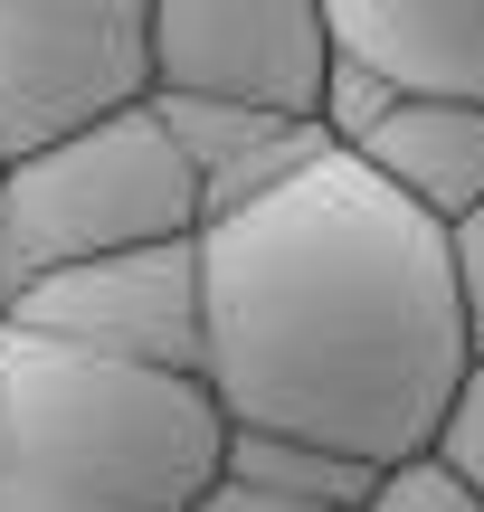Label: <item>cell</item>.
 <instances>
[{
	"mask_svg": "<svg viewBox=\"0 0 484 512\" xmlns=\"http://www.w3.org/2000/svg\"><path fill=\"white\" fill-rule=\"evenodd\" d=\"M333 10L323 0H152V95L323 124Z\"/></svg>",
	"mask_w": 484,
	"mask_h": 512,
	"instance_id": "5",
	"label": "cell"
},
{
	"mask_svg": "<svg viewBox=\"0 0 484 512\" xmlns=\"http://www.w3.org/2000/svg\"><path fill=\"white\" fill-rule=\"evenodd\" d=\"M333 48L399 105H484V0H323Z\"/></svg>",
	"mask_w": 484,
	"mask_h": 512,
	"instance_id": "7",
	"label": "cell"
},
{
	"mask_svg": "<svg viewBox=\"0 0 484 512\" xmlns=\"http://www.w3.org/2000/svg\"><path fill=\"white\" fill-rule=\"evenodd\" d=\"M219 484H238V494H257V503H285V512H361L380 494L371 465L323 456V446H285V437H228Z\"/></svg>",
	"mask_w": 484,
	"mask_h": 512,
	"instance_id": "10",
	"label": "cell"
},
{
	"mask_svg": "<svg viewBox=\"0 0 484 512\" xmlns=\"http://www.w3.org/2000/svg\"><path fill=\"white\" fill-rule=\"evenodd\" d=\"M171 238H200V181H190L181 143L162 133V114L133 105L76 143L0 171V313L38 275L171 247Z\"/></svg>",
	"mask_w": 484,
	"mask_h": 512,
	"instance_id": "3",
	"label": "cell"
},
{
	"mask_svg": "<svg viewBox=\"0 0 484 512\" xmlns=\"http://www.w3.org/2000/svg\"><path fill=\"white\" fill-rule=\"evenodd\" d=\"M447 256H456V304H466V342L484 361V209L466 228H447Z\"/></svg>",
	"mask_w": 484,
	"mask_h": 512,
	"instance_id": "13",
	"label": "cell"
},
{
	"mask_svg": "<svg viewBox=\"0 0 484 512\" xmlns=\"http://www.w3.org/2000/svg\"><path fill=\"white\" fill-rule=\"evenodd\" d=\"M361 512H484V503L447 475V465L418 456V465H399V475H380V494L361 503Z\"/></svg>",
	"mask_w": 484,
	"mask_h": 512,
	"instance_id": "12",
	"label": "cell"
},
{
	"mask_svg": "<svg viewBox=\"0 0 484 512\" xmlns=\"http://www.w3.org/2000/svg\"><path fill=\"white\" fill-rule=\"evenodd\" d=\"M152 114H162V133L181 143L190 181H200V228L209 219H238V209H257V200H276L285 181H304V171L333 152V133H323V124H295V114L171 105V95H152Z\"/></svg>",
	"mask_w": 484,
	"mask_h": 512,
	"instance_id": "8",
	"label": "cell"
},
{
	"mask_svg": "<svg viewBox=\"0 0 484 512\" xmlns=\"http://www.w3.org/2000/svg\"><path fill=\"white\" fill-rule=\"evenodd\" d=\"M200 512H285V503H257V494H238V484H219V494H209Z\"/></svg>",
	"mask_w": 484,
	"mask_h": 512,
	"instance_id": "14",
	"label": "cell"
},
{
	"mask_svg": "<svg viewBox=\"0 0 484 512\" xmlns=\"http://www.w3.org/2000/svg\"><path fill=\"white\" fill-rule=\"evenodd\" d=\"M0 323L38 332V342L95 351L124 370H162V380H200L209 361V313H200V238L171 247H133V256H95V266L38 275L10 294Z\"/></svg>",
	"mask_w": 484,
	"mask_h": 512,
	"instance_id": "6",
	"label": "cell"
},
{
	"mask_svg": "<svg viewBox=\"0 0 484 512\" xmlns=\"http://www.w3.org/2000/svg\"><path fill=\"white\" fill-rule=\"evenodd\" d=\"M152 105V0H0V171Z\"/></svg>",
	"mask_w": 484,
	"mask_h": 512,
	"instance_id": "4",
	"label": "cell"
},
{
	"mask_svg": "<svg viewBox=\"0 0 484 512\" xmlns=\"http://www.w3.org/2000/svg\"><path fill=\"white\" fill-rule=\"evenodd\" d=\"M428 465H447V475L484 503V361L466 370V389H456V408H447V427H437Z\"/></svg>",
	"mask_w": 484,
	"mask_h": 512,
	"instance_id": "11",
	"label": "cell"
},
{
	"mask_svg": "<svg viewBox=\"0 0 484 512\" xmlns=\"http://www.w3.org/2000/svg\"><path fill=\"white\" fill-rule=\"evenodd\" d=\"M200 389L228 437H285L399 475L475 370L447 228L323 152L304 181L200 228Z\"/></svg>",
	"mask_w": 484,
	"mask_h": 512,
	"instance_id": "1",
	"label": "cell"
},
{
	"mask_svg": "<svg viewBox=\"0 0 484 512\" xmlns=\"http://www.w3.org/2000/svg\"><path fill=\"white\" fill-rule=\"evenodd\" d=\"M228 418L200 380L0 323V512H200Z\"/></svg>",
	"mask_w": 484,
	"mask_h": 512,
	"instance_id": "2",
	"label": "cell"
},
{
	"mask_svg": "<svg viewBox=\"0 0 484 512\" xmlns=\"http://www.w3.org/2000/svg\"><path fill=\"white\" fill-rule=\"evenodd\" d=\"M371 181H390L418 219L466 228L484 209V105H390L352 143Z\"/></svg>",
	"mask_w": 484,
	"mask_h": 512,
	"instance_id": "9",
	"label": "cell"
}]
</instances>
